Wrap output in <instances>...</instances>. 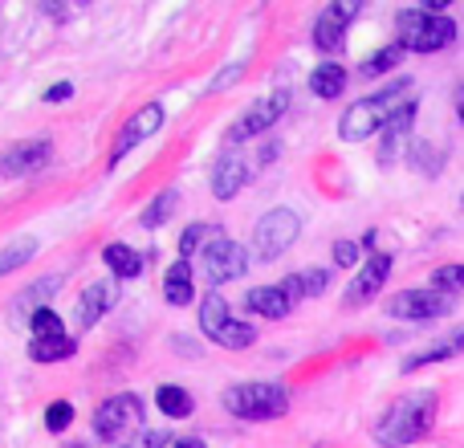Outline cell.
<instances>
[{"mask_svg":"<svg viewBox=\"0 0 464 448\" xmlns=\"http://www.w3.org/2000/svg\"><path fill=\"white\" fill-rule=\"evenodd\" d=\"M436 408H440V395L432 387H420L408 392L375 420V444L383 448H411L420 444L436 424Z\"/></svg>","mask_w":464,"mask_h":448,"instance_id":"1","label":"cell"},{"mask_svg":"<svg viewBox=\"0 0 464 448\" xmlns=\"http://www.w3.org/2000/svg\"><path fill=\"white\" fill-rule=\"evenodd\" d=\"M408 94H411V78H400V82H392V86H383L379 94H367V98H359V102H351L343 111V119H338V139H346V143L371 139L375 131L387 127V119H392L403 102H411Z\"/></svg>","mask_w":464,"mask_h":448,"instance_id":"2","label":"cell"},{"mask_svg":"<svg viewBox=\"0 0 464 448\" xmlns=\"http://www.w3.org/2000/svg\"><path fill=\"white\" fill-rule=\"evenodd\" d=\"M395 29H400V45L408 54H440L444 45L457 41V21L424 13V8H403L395 16Z\"/></svg>","mask_w":464,"mask_h":448,"instance_id":"3","label":"cell"},{"mask_svg":"<svg viewBox=\"0 0 464 448\" xmlns=\"http://www.w3.org/2000/svg\"><path fill=\"white\" fill-rule=\"evenodd\" d=\"M225 408L237 420H277L289 412V387L269 384V379H253V384H237L225 392Z\"/></svg>","mask_w":464,"mask_h":448,"instance_id":"4","label":"cell"},{"mask_svg":"<svg viewBox=\"0 0 464 448\" xmlns=\"http://www.w3.org/2000/svg\"><path fill=\"white\" fill-rule=\"evenodd\" d=\"M139 433H143V400H139L135 392H119V395H111V400L98 404L94 436L102 444L119 448V441L127 444V436H139Z\"/></svg>","mask_w":464,"mask_h":448,"instance_id":"5","label":"cell"},{"mask_svg":"<svg viewBox=\"0 0 464 448\" xmlns=\"http://www.w3.org/2000/svg\"><path fill=\"white\" fill-rule=\"evenodd\" d=\"M248 261H253V253H248L240 240L225 237V232H217V237L200 248V273H204L212 294H220V286H228V281L245 278Z\"/></svg>","mask_w":464,"mask_h":448,"instance_id":"6","label":"cell"},{"mask_svg":"<svg viewBox=\"0 0 464 448\" xmlns=\"http://www.w3.org/2000/svg\"><path fill=\"white\" fill-rule=\"evenodd\" d=\"M302 237V217L294 209H269L253 229V261H277Z\"/></svg>","mask_w":464,"mask_h":448,"instance_id":"7","label":"cell"},{"mask_svg":"<svg viewBox=\"0 0 464 448\" xmlns=\"http://www.w3.org/2000/svg\"><path fill=\"white\" fill-rule=\"evenodd\" d=\"M457 297L440 294V289H403L387 302V314L403 322H432V318H449Z\"/></svg>","mask_w":464,"mask_h":448,"instance_id":"8","label":"cell"},{"mask_svg":"<svg viewBox=\"0 0 464 448\" xmlns=\"http://www.w3.org/2000/svg\"><path fill=\"white\" fill-rule=\"evenodd\" d=\"M285 111H289V90H273V94L256 98V102L248 106V111L240 114L237 122H232L228 147H237V143H245V139H253V135H261V131H269Z\"/></svg>","mask_w":464,"mask_h":448,"instance_id":"9","label":"cell"},{"mask_svg":"<svg viewBox=\"0 0 464 448\" xmlns=\"http://www.w3.org/2000/svg\"><path fill=\"white\" fill-rule=\"evenodd\" d=\"M354 16H359V0H334V5H326L318 13V21H314V45L322 54H338L346 45V29H351Z\"/></svg>","mask_w":464,"mask_h":448,"instance_id":"10","label":"cell"},{"mask_svg":"<svg viewBox=\"0 0 464 448\" xmlns=\"http://www.w3.org/2000/svg\"><path fill=\"white\" fill-rule=\"evenodd\" d=\"M53 160V143L49 139H21V143L5 147L0 155V176L5 180H21V176H37L49 168Z\"/></svg>","mask_w":464,"mask_h":448,"instance_id":"11","label":"cell"},{"mask_svg":"<svg viewBox=\"0 0 464 448\" xmlns=\"http://www.w3.org/2000/svg\"><path fill=\"white\" fill-rule=\"evenodd\" d=\"M160 127H163V106H160V102L139 106V111L127 119V127L119 131V139H114V147H111V168H119V163L127 160V155L135 151L143 139H151Z\"/></svg>","mask_w":464,"mask_h":448,"instance_id":"12","label":"cell"},{"mask_svg":"<svg viewBox=\"0 0 464 448\" xmlns=\"http://www.w3.org/2000/svg\"><path fill=\"white\" fill-rule=\"evenodd\" d=\"M392 278V257L387 253H371L367 261L359 265V273H354L351 289H346V310H359V306H367L375 294H383V281Z\"/></svg>","mask_w":464,"mask_h":448,"instance_id":"13","label":"cell"},{"mask_svg":"<svg viewBox=\"0 0 464 448\" xmlns=\"http://www.w3.org/2000/svg\"><path fill=\"white\" fill-rule=\"evenodd\" d=\"M248 180H253V163L240 160V155H225V160H217V168H212V196H217V200H232Z\"/></svg>","mask_w":464,"mask_h":448,"instance_id":"14","label":"cell"},{"mask_svg":"<svg viewBox=\"0 0 464 448\" xmlns=\"http://www.w3.org/2000/svg\"><path fill=\"white\" fill-rule=\"evenodd\" d=\"M114 306V286L111 281H90L86 289H82V297H78V310H73V318H78V326L82 330H90V326H98L102 322V314Z\"/></svg>","mask_w":464,"mask_h":448,"instance_id":"15","label":"cell"},{"mask_svg":"<svg viewBox=\"0 0 464 448\" xmlns=\"http://www.w3.org/2000/svg\"><path fill=\"white\" fill-rule=\"evenodd\" d=\"M464 351V326H457L452 335H444L440 343H432V346H424V351H416L411 359H403V375H411V371H420V367H432V363H449V359H457V355Z\"/></svg>","mask_w":464,"mask_h":448,"instance_id":"16","label":"cell"},{"mask_svg":"<svg viewBox=\"0 0 464 448\" xmlns=\"http://www.w3.org/2000/svg\"><path fill=\"white\" fill-rule=\"evenodd\" d=\"M245 310L248 314H261V318H285L294 310V302L285 297L281 286H256L245 294Z\"/></svg>","mask_w":464,"mask_h":448,"instance_id":"17","label":"cell"},{"mask_svg":"<svg viewBox=\"0 0 464 448\" xmlns=\"http://www.w3.org/2000/svg\"><path fill=\"white\" fill-rule=\"evenodd\" d=\"M102 261L111 265V273H114V278L130 281V278H139V273H143L147 253H139V248H130L127 240H111V245L102 248Z\"/></svg>","mask_w":464,"mask_h":448,"instance_id":"18","label":"cell"},{"mask_svg":"<svg viewBox=\"0 0 464 448\" xmlns=\"http://www.w3.org/2000/svg\"><path fill=\"white\" fill-rule=\"evenodd\" d=\"M326 286H330V269H318V265H314V269H297L281 281V289H285V297L294 306L305 302V297H318Z\"/></svg>","mask_w":464,"mask_h":448,"instance_id":"19","label":"cell"},{"mask_svg":"<svg viewBox=\"0 0 464 448\" xmlns=\"http://www.w3.org/2000/svg\"><path fill=\"white\" fill-rule=\"evenodd\" d=\"M416 111H420V102L411 98V102H403L400 111L387 119V127H383V147H379V163H392V160H395V143H400V139L411 131V122H416Z\"/></svg>","mask_w":464,"mask_h":448,"instance_id":"20","label":"cell"},{"mask_svg":"<svg viewBox=\"0 0 464 448\" xmlns=\"http://www.w3.org/2000/svg\"><path fill=\"white\" fill-rule=\"evenodd\" d=\"M78 351V338L53 335V338H29V359L33 363H65Z\"/></svg>","mask_w":464,"mask_h":448,"instance_id":"21","label":"cell"},{"mask_svg":"<svg viewBox=\"0 0 464 448\" xmlns=\"http://www.w3.org/2000/svg\"><path fill=\"white\" fill-rule=\"evenodd\" d=\"M163 297H168V306H188L196 297L192 265H188V261H176L168 269V278H163Z\"/></svg>","mask_w":464,"mask_h":448,"instance_id":"22","label":"cell"},{"mask_svg":"<svg viewBox=\"0 0 464 448\" xmlns=\"http://www.w3.org/2000/svg\"><path fill=\"white\" fill-rule=\"evenodd\" d=\"M155 408H160L168 420H188L196 412V400H192V392H188V387L163 384L160 392H155Z\"/></svg>","mask_w":464,"mask_h":448,"instance_id":"23","label":"cell"},{"mask_svg":"<svg viewBox=\"0 0 464 448\" xmlns=\"http://www.w3.org/2000/svg\"><path fill=\"white\" fill-rule=\"evenodd\" d=\"M232 322V314H228V302H225V294H208L200 302V335L208 338V343H217L220 338V330H225Z\"/></svg>","mask_w":464,"mask_h":448,"instance_id":"24","label":"cell"},{"mask_svg":"<svg viewBox=\"0 0 464 448\" xmlns=\"http://www.w3.org/2000/svg\"><path fill=\"white\" fill-rule=\"evenodd\" d=\"M310 90L318 98H343V90H346V70L338 62H322L318 70L310 73Z\"/></svg>","mask_w":464,"mask_h":448,"instance_id":"25","label":"cell"},{"mask_svg":"<svg viewBox=\"0 0 464 448\" xmlns=\"http://www.w3.org/2000/svg\"><path fill=\"white\" fill-rule=\"evenodd\" d=\"M176 209H179V192H176V188H168V192H160L151 204H147L143 217H139V224L155 232V229H163V224L171 220V212H176Z\"/></svg>","mask_w":464,"mask_h":448,"instance_id":"26","label":"cell"},{"mask_svg":"<svg viewBox=\"0 0 464 448\" xmlns=\"http://www.w3.org/2000/svg\"><path fill=\"white\" fill-rule=\"evenodd\" d=\"M33 253H37V237L8 240V245L0 248V278H8V273H16L24 261H33Z\"/></svg>","mask_w":464,"mask_h":448,"instance_id":"27","label":"cell"},{"mask_svg":"<svg viewBox=\"0 0 464 448\" xmlns=\"http://www.w3.org/2000/svg\"><path fill=\"white\" fill-rule=\"evenodd\" d=\"M403 54H408V49L400 45V41H392V45H383V49H375V54L367 57V62L359 65V73L362 78H379V73H387V70H395V65L403 62Z\"/></svg>","mask_w":464,"mask_h":448,"instance_id":"28","label":"cell"},{"mask_svg":"<svg viewBox=\"0 0 464 448\" xmlns=\"http://www.w3.org/2000/svg\"><path fill=\"white\" fill-rule=\"evenodd\" d=\"M212 237H217V224H204V220L188 224L184 237H179V261H192V257L200 253V245H208Z\"/></svg>","mask_w":464,"mask_h":448,"instance_id":"29","label":"cell"},{"mask_svg":"<svg viewBox=\"0 0 464 448\" xmlns=\"http://www.w3.org/2000/svg\"><path fill=\"white\" fill-rule=\"evenodd\" d=\"M253 343H256V326H248V322H240V318H232L217 338V346H228V351H245V346H253Z\"/></svg>","mask_w":464,"mask_h":448,"instance_id":"30","label":"cell"},{"mask_svg":"<svg viewBox=\"0 0 464 448\" xmlns=\"http://www.w3.org/2000/svg\"><path fill=\"white\" fill-rule=\"evenodd\" d=\"M57 289H62V278H41V281H33V286L21 294V306H29L33 314L45 310V297H53Z\"/></svg>","mask_w":464,"mask_h":448,"instance_id":"31","label":"cell"},{"mask_svg":"<svg viewBox=\"0 0 464 448\" xmlns=\"http://www.w3.org/2000/svg\"><path fill=\"white\" fill-rule=\"evenodd\" d=\"M29 330H33V338H53V335H65V322L53 306H45V310H37L29 318Z\"/></svg>","mask_w":464,"mask_h":448,"instance_id":"32","label":"cell"},{"mask_svg":"<svg viewBox=\"0 0 464 448\" xmlns=\"http://www.w3.org/2000/svg\"><path fill=\"white\" fill-rule=\"evenodd\" d=\"M432 289H440V294L464 289V265H440V269H432Z\"/></svg>","mask_w":464,"mask_h":448,"instance_id":"33","label":"cell"},{"mask_svg":"<svg viewBox=\"0 0 464 448\" xmlns=\"http://www.w3.org/2000/svg\"><path fill=\"white\" fill-rule=\"evenodd\" d=\"M73 424V404H65V400H53L45 408V428L49 433H65V428Z\"/></svg>","mask_w":464,"mask_h":448,"instance_id":"34","label":"cell"},{"mask_svg":"<svg viewBox=\"0 0 464 448\" xmlns=\"http://www.w3.org/2000/svg\"><path fill=\"white\" fill-rule=\"evenodd\" d=\"M171 436L163 433V428H143L139 436H130L127 444H119V448H168Z\"/></svg>","mask_w":464,"mask_h":448,"instance_id":"35","label":"cell"},{"mask_svg":"<svg viewBox=\"0 0 464 448\" xmlns=\"http://www.w3.org/2000/svg\"><path fill=\"white\" fill-rule=\"evenodd\" d=\"M411 163H416L420 171H428V176H436V171H440V151H432L428 143H416L411 147Z\"/></svg>","mask_w":464,"mask_h":448,"instance_id":"36","label":"cell"},{"mask_svg":"<svg viewBox=\"0 0 464 448\" xmlns=\"http://www.w3.org/2000/svg\"><path fill=\"white\" fill-rule=\"evenodd\" d=\"M330 257H334V265H343V269H351V265H359V245H354V240H334V248H330Z\"/></svg>","mask_w":464,"mask_h":448,"instance_id":"37","label":"cell"},{"mask_svg":"<svg viewBox=\"0 0 464 448\" xmlns=\"http://www.w3.org/2000/svg\"><path fill=\"white\" fill-rule=\"evenodd\" d=\"M70 94H73V86H70V82H57V86H49L45 90V102H70Z\"/></svg>","mask_w":464,"mask_h":448,"instance_id":"38","label":"cell"},{"mask_svg":"<svg viewBox=\"0 0 464 448\" xmlns=\"http://www.w3.org/2000/svg\"><path fill=\"white\" fill-rule=\"evenodd\" d=\"M65 13H70V8H62V5H45V16H53V21H62Z\"/></svg>","mask_w":464,"mask_h":448,"instance_id":"39","label":"cell"},{"mask_svg":"<svg viewBox=\"0 0 464 448\" xmlns=\"http://www.w3.org/2000/svg\"><path fill=\"white\" fill-rule=\"evenodd\" d=\"M176 448H204V441H200V436H184Z\"/></svg>","mask_w":464,"mask_h":448,"instance_id":"40","label":"cell"},{"mask_svg":"<svg viewBox=\"0 0 464 448\" xmlns=\"http://www.w3.org/2000/svg\"><path fill=\"white\" fill-rule=\"evenodd\" d=\"M457 119H460V122H464V86H460V90H457Z\"/></svg>","mask_w":464,"mask_h":448,"instance_id":"41","label":"cell"},{"mask_svg":"<svg viewBox=\"0 0 464 448\" xmlns=\"http://www.w3.org/2000/svg\"><path fill=\"white\" fill-rule=\"evenodd\" d=\"M65 448H86V444H65Z\"/></svg>","mask_w":464,"mask_h":448,"instance_id":"42","label":"cell"},{"mask_svg":"<svg viewBox=\"0 0 464 448\" xmlns=\"http://www.w3.org/2000/svg\"><path fill=\"white\" fill-rule=\"evenodd\" d=\"M460 204H464V196H460Z\"/></svg>","mask_w":464,"mask_h":448,"instance_id":"43","label":"cell"}]
</instances>
